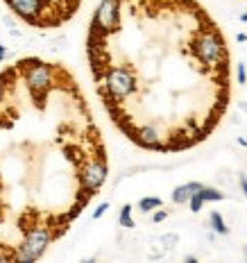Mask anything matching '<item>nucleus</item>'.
Wrapping results in <instances>:
<instances>
[{"label": "nucleus", "mask_w": 247, "mask_h": 263, "mask_svg": "<svg viewBox=\"0 0 247 263\" xmlns=\"http://www.w3.org/2000/svg\"><path fill=\"white\" fill-rule=\"evenodd\" d=\"M55 240V234H52L50 227H43V225H39V227L30 229L28 234H25V238L20 240V245L16 247V252H14V261L18 263H32L36 259H41V256L46 254V250H48V245Z\"/></svg>", "instance_id": "1"}, {"label": "nucleus", "mask_w": 247, "mask_h": 263, "mask_svg": "<svg viewBox=\"0 0 247 263\" xmlns=\"http://www.w3.org/2000/svg\"><path fill=\"white\" fill-rule=\"evenodd\" d=\"M107 175H109V168H107V159L98 157V159H91L82 170V182H84V188H86L91 195L102 188V184L107 182Z\"/></svg>", "instance_id": "2"}, {"label": "nucleus", "mask_w": 247, "mask_h": 263, "mask_svg": "<svg viewBox=\"0 0 247 263\" xmlns=\"http://www.w3.org/2000/svg\"><path fill=\"white\" fill-rule=\"evenodd\" d=\"M5 3L28 23H39L41 9H46V0H5Z\"/></svg>", "instance_id": "3"}, {"label": "nucleus", "mask_w": 247, "mask_h": 263, "mask_svg": "<svg viewBox=\"0 0 247 263\" xmlns=\"http://www.w3.org/2000/svg\"><path fill=\"white\" fill-rule=\"evenodd\" d=\"M199 188H202V184L199 182H188V184H182V186H177L175 191H172V202L175 204H188V200H191L193 193H197Z\"/></svg>", "instance_id": "4"}, {"label": "nucleus", "mask_w": 247, "mask_h": 263, "mask_svg": "<svg viewBox=\"0 0 247 263\" xmlns=\"http://www.w3.org/2000/svg\"><path fill=\"white\" fill-rule=\"evenodd\" d=\"M209 223H211V229L215 231V234H220V236H227L229 234V227L224 225V218L218 211H211V215H209Z\"/></svg>", "instance_id": "5"}, {"label": "nucleus", "mask_w": 247, "mask_h": 263, "mask_svg": "<svg viewBox=\"0 0 247 263\" xmlns=\"http://www.w3.org/2000/svg\"><path fill=\"white\" fill-rule=\"evenodd\" d=\"M118 223H120V227H127V229H132V227H134V220H132V204H125V207L120 209Z\"/></svg>", "instance_id": "6"}, {"label": "nucleus", "mask_w": 247, "mask_h": 263, "mask_svg": "<svg viewBox=\"0 0 247 263\" xmlns=\"http://www.w3.org/2000/svg\"><path fill=\"white\" fill-rule=\"evenodd\" d=\"M202 198H204V202H220L224 195H222V191H218V188H211V186H202Z\"/></svg>", "instance_id": "7"}, {"label": "nucleus", "mask_w": 247, "mask_h": 263, "mask_svg": "<svg viewBox=\"0 0 247 263\" xmlns=\"http://www.w3.org/2000/svg\"><path fill=\"white\" fill-rule=\"evenodd\" d=\"M161 204H164V202H161L159 198H143V200L139 202V209H141L143 213H148V211H152V209H159Z\"/></svg>", "instance_id": "8"}, {"label": "nucleus", "mask_w": 247, "mask_h": 263, "mask_svg": "<svg viewBox=\"0 0 247 263\" xmlns=\"http://www.w3.org/2000/svg\"><path fill=\"white\" fill-rule=\"evenodd\" d=\"M199 191H202V188H199ZM193 193L191 195V200H188V207H191V211L193 213H199L202 211V204H204V198H202V193Z\"/></svg>", "instance_id": "9"}, {"label": "nucleus", "mask_w": 247, "mask_h": 263, "mask_svg": "<svg viewBox=\"0 0 247 263\" xmlns=\"http://www.w3.org/2000/svg\"><path fill=\"white\" fill-rule=\"evenodd\" d=\"M107 209H109V202H102V204H100V207L96 209V211H93V220L102 218V215H104V213H107Z\"/></svg>", "instance_id": "10"}, {"label": "nucleus", "mask_w": 247, "mask_h": 263, "mask_svg": "<svg viewBox=\"0 0 247 263\" xmlns=\"http://www.w3.org/2000/svg\"><path fill=\"white\" fill-rule=\"evenodd\" d=\"M166 218H168V211H156L154 215H152V223H164Z\"/></svg>", "instance_id": "11"}, {"label": "nucleus", "mask_w": 247, "mask_h": 263, "mask_svg": "<svg viewBox=\"0 0 247 263\" xmlns=\"http://www.w3.org/2000/svg\"><path fill=\"white\" fill-rule=\"evenodd\" d=\"M238 82H240V84L247 82V73H245V66H243V64H238Z\"/></svg>", "instance_id": "12"}, {"label": "nucleus", "mask_w": 247, "mask_h": 263, "mask_svg": "<svg viewBox=\"0 0 247 263\" xmlns=\"http://www.w3.org/2000/svg\"><path fill=\"white\" fill-rule=\"evenodd\" d=\"M240 188H243V193H245V198H247V177L245 175H240Z\"/></svg>", "instance_id": "13"}, {"label": "nucleus", "mask_w": 247, "mask_h": 263, "mask_svg": "<svg viewBox=\"0 0 247 263\" xmlns=\"http://www.w3.org/2000/svg\"><path fill=\"white\" fill-rule=\"evenodd\" d=\"M5 57H7V48H5V46L0 43V64H3V61H5Z\"/></svg>", "instance_id": "14"}, {"label": "nucleus", "mask_w": 247, "mask_h": 263, "mask_svg": "<svg viewBox=\"0 0 247 263\" xmlns=\"http://www.w3.org/2000/svg\"><path fill=\"white\" fill-rule=\"evenodd\" d=\"M3 96H5V82H3V77H0V102H3Z\"/></svg>", "instance_id": "15"}, {"label": "nucleus", "mask_w": 247, "mask_h": 263, "mask_svg": "<svg viewBox=\"0 0 247 263\" xmlns=\"http://www.w3.org/2000/svg\"><path fill=\"white\" fill-rule=\"evenodd\" d=\"M240 20H243V23H247V12H245V14H240Z\"/></svg>", "instance_id": "16"}, {"label": "nucleus", "mask_w": 247, "mask_h": 263, "mask_svg": "<svg viewBox=\"0 0 247 263\" xmlns=\"http://www.w3.org/2000/svg\"><path fill=\"white\" fill-rule=\"evenodd\" d=\"M245 261H247V245H245Z\"/></svg>", "instance_id": "17"}]
</instances>
